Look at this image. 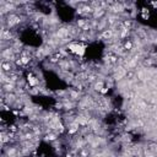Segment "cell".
I'll return each mask as SVG.
<instances>
[{
  "label": "cell",
  "mask_w": 157,
  "mask_h": 157,
  "mask_svg": "<svg viewBox=\"0 0 157 157\" xmlns=\"http://www.w3.org/2000/svg\"><path fill=\"white\" fill-rule=\"evenodd\" d=\"M68 50L72 54L77 55V57L82 58L86 53V44H82L81 42H70L66 45Z\"/></svg>",
  "instance_id": "cell-1"
},
{
  "label": "cell",
  "mask_w": 157,
  "mask_h": 157,
  "mask_svg": "<svg viewBox=\"0 0 157 157\" xmlns=\"http://www.w3.org/2000/svg\"><path fill=\"white\" fill-rule=\"evenodd\" d=\"M26 82H27V85H28L30 87L35 89V87L38 86L39 80H38V77H37V76L32 75V74H28V75H27V80H26Z\"/></svg>",
  "instance_id": "cell-2"
},
{
  "label": "cell",
  "mask_w": 157,
  "mask_h": 157,
  "mask_svg": "<svg viewBox=\"0 0 157 157\" xmlns=\"http://www.w3.org/2000/svg\"><path fill=\"white\" fill-rule=\"evenodd\" d=\"M104 86H106V82L103 80H97L93 84V90L97 91V92H101Z\"/></svg>",
  "instance_id": "cell-3"
},
{
  "label": "cell",
  "mask_w": 157,
  "mask_h": 157,
  "mask_svg": "<svg viewBox=\"0 0 157 157\" xmlns=\"http://www.w3.org/2000/svg\"><path fill=\"white\" fill-rule=\"evenodd\" d=\"M123 48H124V50H131V49H134V42H133L131 39L125 41V42L123 43Z\"/></svg>",
  "instance_id": "cell-4"
},
{
  "label": "cell",
  "mask_w": 157,
  "mask_h": 157,
  "mask_svg": "<svg viewBox=\"0 0 157 157\" xmlns=\"http://www.w3.org/2000/svg\"><path fill=\"white\" fill-rule=\"evenodd\" d=\"M141 17L144 18V20H149V17H150V11L147 10V9H142V11H141Z\"/></svg>",
  "instance_id": "cell-5"
},
{
  "label": "cell",
  "mask_w": 157,
  "mask_h": 157,
  "mask_svg": "<svg viewBox=\"0 0 157 157\" xmlns=\"http://www.w3.org/2000/svg\"><path fill=\"white\" fill-rule=\"evenodd\" d=\"M125 76H127V78H129V80H131V78H134V76H135V72H134V71H128Z\"/></svg>",
  "instance_id": "cell-6"
},
{
  "label": "cell",
  "mask_w": 157,
  "mask_h": 157,
  "mask_svg": "<svg viewBox=\"0 0 157 157\" xmlns=\"http://www.w3.org/2000/svg\"><path fill=\"white\" fill-rule=\"evenodd\" d=\"M108 91H109V87H108L107 85H106V86L103 87V89H102V91L99 92V93H101V95H106V93H108Z\"/></svg>",
  "instance_id": "cell-7"
}]
</instances>
